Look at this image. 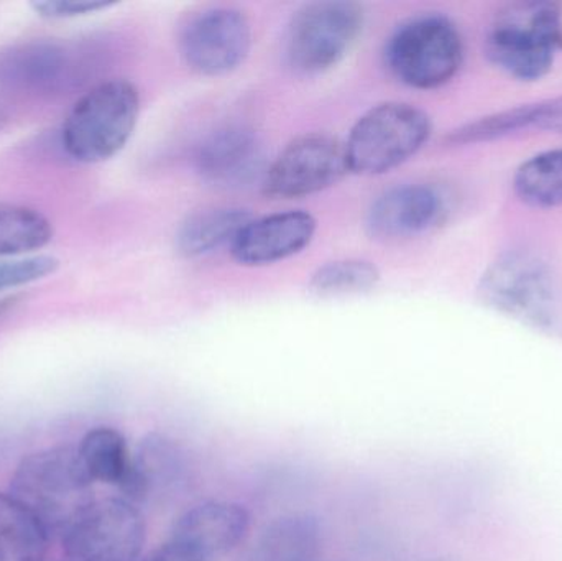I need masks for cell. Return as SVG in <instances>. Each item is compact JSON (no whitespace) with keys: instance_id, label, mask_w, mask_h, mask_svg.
<instances>
[{"instance_id":"1","label":"cell","mask_w":562,"mask_h":561,"mask_svg":"<svg viewBox=\"0 0 562 561\" xmlns=\"http://www.w3.org/2000/svg\"><path fill=\"white\" fill-rule=\"evenodd\" d=\"M92 483L76 447L43 448L26 455L10 476L9 494L43 527L49 539L63 537L94 503Z\"/></svg>"},{"instance_id":"2","label":"cell","mask_w":562,"mask_h":561,"mask_svg":"<svg viewBox=\"0 0 562 561\" xmlns=\"http://www.w3.org/2000/svg\"><path fill=\"white\" fill-rule=\"evenodd\" d=\"M477 292L488 308L544 335H562V287L553 267L538 254L512 250L497 257Z\"/></svg>"},{"instance_id":"3","label":"cell","mask_w":562,"mask_h":561,"mask_svg":"<svg viewBox=\"0 0 562 561\" xmlns=\"http://www.w3.org/2000/svg\"><path fill=\"white\" fill-rule=\"evenodd\" d=\"M140 115V94L127 79H109L76 101L61 127V147L79 164H101L131 141Z\"/></svg>"},{"instance_id":"4","label":"cell","mask_w":562,"mask_h":561,"mask_svg":"<svg viewBox=\"0 0 562 561\" xmlns=\"http://www.w3.org/2000/svg\"><path fill=\"white\" fill-rule=\"evenodd\" d=\"M562 49V12L551 2L514 3L502 10L485 36V55L520 81H538Z\"/></svg>"},{"instance_id":"5","label":"cell","mask_w":562,"mask_h":561,"mask_svg":"<svg viewBox=\"0 0 562 561\" xmlns=\"http://www.w3.org/2000/svg\"><path fill=\"white\" fill-rule=\"evenodd\" d=\"M431 119L408 102L373 105L353 124L346 142L350 171L383 175L415 157L431 135Z\"/></svg>"},{"instance_id":"6","label":"cell","mask_w":562,"mask_h":561,"mask_svg":"<svg viewBox=\"0 0 562 561\" xmlns=\"http://www.w3.org/2000/svg\"><path fill=\"white\" fill-rule=\"evenodd\" d=\"M464 43L458 26L429 13L406 20L390 36L385 61L392 75L415 89L448 85L462 66Z\"/></svg>"},{"instance_id":"7","label":"cell","mask_w":562,"mask_h":561,"mask_svg":"<svg viewBox=\"0 0 562 561\" xmlns=\"http://www.w3.org/2000/svg\"><path fill=\"white\" fill-rule=\"evenodd\" d=\"M366 13L347 0H321L301 7L284 33V56L294 71L319 75L339 65L356 46Z\"/></svg>"},{"instance_id":"8","label":"cell","mask_w":562,"mask_h":561,"mask_svg":"<svg viewBox=\"0 0 562 561\" xmlns=\"http://www.w3.org/2000/svg\"><path fill=\"white\" fill-rule=\"evenodd\" d=\"M61 540L69 561H140L147 520L125 497L95 500Z\"/></svg>"},{"instance_id":"9","label":"cell","mask_w":562,"mask_h":561,"mask_svg":"<svg viewBox=\"0 0 562 561\" xmlns=\"http://www.w3.org/2000/svg\"><path fill=\"white\" fill-rule=\"evenodd\" d=\"M346 144L327 134L294 138L267 167L262 188L273 200H297L321 193L349 173Z\"/></svg>"},{"instance_id":"10","label":"cell","mask_w":562,"mask_h":561,"mask_svg":"<svg viewBox=\"0 0 562 561\" xmlns=\"http://www.w3.org/2000/svg\"><path fill=\"white\" fill-rule=\"evenodd\" d=\"M252 40V25L243 10L213 7L188 20L181 30L180 52L193 71L224 76L246 61Z\"/></svg>"},{"instance_id":"11","label":"cell","mask_w":562,"mask_h":561,"mask_svg":"<svg viewBox=\"0 0 562 561\" xmlns=\"http://www.w3.org/2000/svg\"><path fill=\"white\" fill-rule=\"evenodd\" d=\"M194 467L183 444L164 431H148L132 451V470L122 497L134 504L167 503L187 493Z\"/></svg>"},{"instance_id":"12","label":"cell","mask_w":562,"mask_h":561,"mask_svg":"<svg viewBox=\"0 0 562 561\" xmlns=\"http://www.w3.org/2000/svg\"><path fill=\"white\" fill-rule=\"evenodd\" d=\"M252 514L234 501L210 500L194 504L171 527V542L180 543L206 559L229 556L249 536Z\"/></svg>"},{"instance_id":"13","label":"cell","mask_w":562,"mask_h":561,"mask_svg":"<svg viewBox=\"0 0 562 561\" xmlns=\"http://www.w3.org/2000/svg\"><path fill=\"white\" fill-rule=\"evenodd\" d=\"M448 214L445 194L425 183L402 184L380 194L367 214V227L379 239H406L438 227Z\"/></svg>"},{"instance_id":"14","label":"cell","mask_w":562,"mask_h":561,"mask_svg":"<svg viewBox=\"0 0 562 561\" xmlns=\"http://www.w3.org/2000/svg\"><path fill=\"white\" fill-rule=\"evenodd\" d=\"M194 161L198 173L217 187H244L266 175L262 141L247 125H226L207 135Z\"/></svg>"},{"instance_id":"15","label":"cell","mask_w":562,"mask_h":561,"mask_svg":"<svg viewBox=\"0 0 562 561\" xmlns=\"http://www.w3.org/2000/svg\"><path fill=\"white\" fill-rule=\"evenodd\" d=\"M316 231L313 214L301 210L283 211L250 221L231 249L240 266H270L306 249Z\"/></svg>"},{"instance_id":"16","label":"cell","mask_w":562,"mask_h":561,"mask_svg":"<svg viewBox=\"0 0 562 561\" xmlns=\"http://www.w3.org/2000/svg\"><path fill=\"white\" fill-rule=\"evenodd\" d=\"M76 68L65 46L35 40L0 53V85L26 92H55L72 81Z\"/></svg>"},{"instance_id":"17","label":"cell","mask_w":562,"mask_h":561,"mask_svg":"<svg viewBox=\"0 0 562 561\" xmlns=\"http://www.w3.org/2000/svg\"><path fill=\"white\" fill-rule=\"evenodd\" d=\"M326 527L311 510L273 517L254 543L252 561H321Z\"/></svg>"},{"instance_id":"18","label":"cell","mask_w":562,"mask_h":561,"mask_svg":"<svg viewBox=\"0 0 562 561\" xmlns=\"http://www.w3.org/2000/svg\"><path fill=\"white\" fill-rule=\"evenodd\" d=\"M243 207H210L188 216L177 234L178 253L188 259L207 256L236 243L240 231L252 221Z\"/></svg>"},{"instance_id":"19","label":"cell","mask_w":562,"mask_h":561,"mask_svg":"<svg viewBox=\"0 0 562 561\" xmlns=\"http://www.w3.org/2000/svg\"><path fill=\"white\" fill-rule=\"evenodd\" d=\"M79 461L92 483L124 490L132 470L127 438L114 427H94L79 441Z\"/></svg>"},{"instance_id":"20","label":"cell","mask_w":562,"mask_h":561,"mask_svg":"<svg viewBox=\"0 0 562 561\" xmlns=\"http://www.w3.org/2000/svg\"><path fill=\"white\" fill-rule=\"evenodd\" d=\"M48 534L15 500L0 493V561H42Z\"/></svg>"},{"instance_id":"21","label":"cell","mask_w":562,"mask_h":561,"mask_svg":"<svg viewBox=\"0 0 562 561\" xmlns=\"http://www.w3.org/2000/svg\"><path fill=\"white\" fill-rule=\"evenodd\" d=\"M517 197L528 206H562V148L543 152L525 161L514 178Z\"/></svg>"},{"instance_id":"22","label":"cell","mask_w":562,"mask_h":561,"mask_svg":"<svg viewBox=\"0 0 562 561\" xmlns=\"http://www.w3.org/2000/svg\"><path fill=\"white\" fill-rule=\"evenodd\" d=\"M53 226L40 211L0 203V257H16L48 246Z\"/></svg>"},{"instance_id":"23","label":"cell","mask_w":562,"mask_h":561,"mask_svg":"<svg viewBox=\"0 0 562 561\" xmlns=\"http://www.w3.org/2000/svg\"><path fill=\"white\" fill-rule=\"evenodd\" d=\"M380 282L375 263L362 259H340L319 267L311 277L310 290L321 299L359 295Z\"/></svg>"},{"instance_id":"24","label":"cell","mask_w":562,"mask_h":561,"mask_svg":"<svg viewBox=\"0 0 562 561\" xmlns=\"http://www.w3.org/2000/svg\"><path fill=\"white\" fill-rule=\"evenodd\" d=\"M540 114V102L518 105V108L507 109V111L497 112V114L471 122V124L451 132L446 142L449 145L481 144V142L507 137V135L525 131V128H538Z\"/></svg>"},{"instance_id":"25","label":"cell","mask_w":562,"mask_h":561,"mask_svg":"<svg viewBox=\"0 0 562 561\" xmlns=\"http://www.w3.org/2000/svg\"><path fill=\"white\" fill-rule=\"evenodd\" d=\"M58 259L52 256L23 257L0 262V292L38 282L58 270Z\"/></svg>"},{"instance_id":"26","label":"cell","mask_w":562,"mask_h":561,"mask_svg":"<svg viewBox=\"0 0 562 561\" xmlns=\"http://www.w3.org/2000/svg\"><path fill=\"white\" fill-rule=\"evenodd\" d=\"M112 5L114 2H104V0H45V2H33L32 9L45 19L63 20L88 15Z\"/></svg>"},{"instance_id":"27","label":"cell","mask_w":562,"mask_h":561,"mask_svg":"<svg viewBox=\"0 0 562 561\" xmlns=\"http://www.w3.org/2000/svg\"><path fill=\"white\" fill-rule=\"evenodd\" d=\"M140 561H213L206 559V557L200 556V553L193 552V550L187 549V547L180 546V543L165 542L164 546L157 547L151 550L148 556H145Z\"/></svg>"},{"instance_id":"28","label":"cell","mask_w":562,"mask_h":561,"mask_svg":"<svg viewBox=\"0 0 562 561\" xmlns=\"http://www.w3.org/2000/svg\"><path fill=\"white\" fill-rule=\"evenodd\" d=\"M23 300H25V296L22 293H12V295L0 299V322L12 315L22 305Z\"/></svg>"},{"instance_id":"29","label":"cell","mask_w":562,"mask_h":561,"mask_svg":"<svg viewBox=\"0 0 562 561\" xmlns=\"http://www.w3.org/2000/svg\"><path fill=\"white\" fill-rule=\"evenodd\" d=\"M413 561H458L452 559L451 556H432V557H425V559H418Z\"/></svg>"},{"instance_id":"30","label":"cell","mask_w":562,"mask_h":561,"mask_svg":"<svg viewBox=\"0 0 562 561\" xmlns=\"http://www.w3.org/2000/svg\"><path fill=\"white\" fill-rule=\"evenodd\" d=\"M7 115L5 112H3V109L0 108V131H2L3 125H5Z\"/></svg>"}]
</instances>
